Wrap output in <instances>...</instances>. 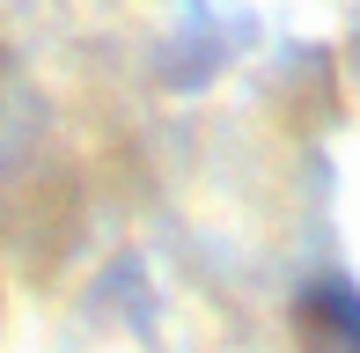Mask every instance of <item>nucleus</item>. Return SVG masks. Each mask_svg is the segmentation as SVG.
<instances>
[{
    "label": "nucleus",
    "instance_id": "1",
    "mask_svg": "<svg viewBox=\"0 0 360 353\" xmlns=\"http://www.w3.org/2000/svg\"><path fill=\"white\" fill-rule=\"evenodd\" d=\"M302 353H360V302L346 287H316L302 302Z\"/></svg>",
    "mask_w": 360,
    "mask_h": 353
}]
</instances>
